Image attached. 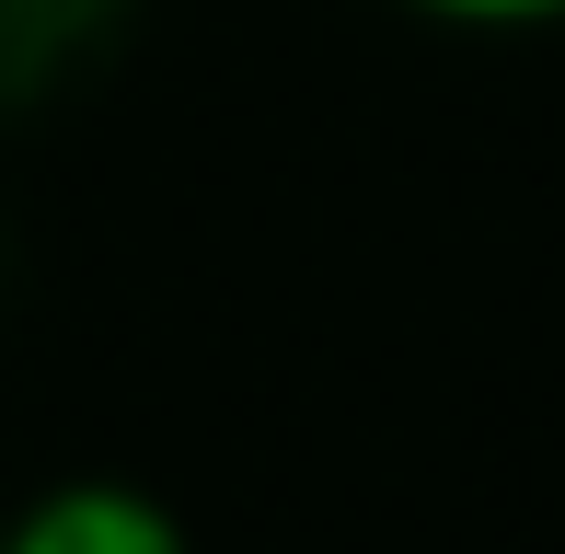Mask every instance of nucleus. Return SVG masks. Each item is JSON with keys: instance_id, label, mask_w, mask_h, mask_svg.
Masks as SVG:
<instances>
[{"instance_id": "obj_2", "label": "nucleus", "mask_w": 565, "mask_h": 554, "mask_svg": "<svg viewBox=\"0 0 565 554\" xmlns=\"http://www.w3.org/2000/svg\"><path fill=\"white\" fill-rule=\"evenodd\" d=\"M439 23H565V0H416Z\"/></svg>"}, {"instance_id": "obj_1", "label": "nucleus", "mask_w": 565, "mask_h": 554, "mask_svg": "<svg viewBox=\"0 0 565 554\" xmlns=\"http://www.w3.org/2000/svg\"><path fill=\"white\" fill-rule=\"evenodd\" d=\"M0 554H196L173 497L127 486V473H58L23 509H0Z\"/></svg>"}]
</instances>
